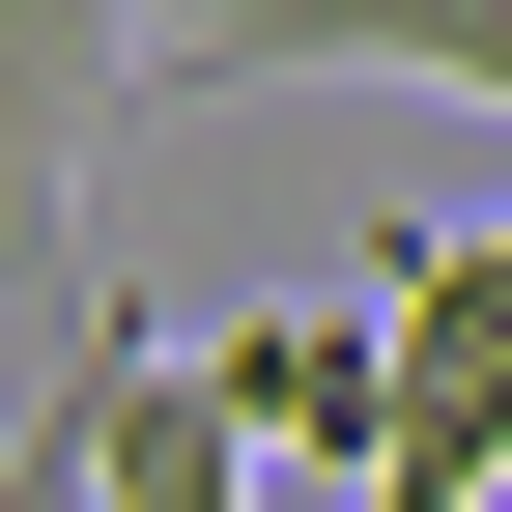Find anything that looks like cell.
Returning <instances> with one entry per match:
<instances>
[{"label": "cell", "instance_id": "1", "mask_svg": "<svg viewBox=\"0 0 512 512\" xmlns=\"http://www.w3.org/2000/svg\"><path fill=\"white\" fill-rule=\"evenodd\" d=\"M171 86V0H0V313H86V143Z\"/></svg>", "mask_w": 512, "mask_h": 512}, {"label": "cell", "instance_id": "2", "mask_svg": "<svg viewBox=\"0 0 512 512\" xmlns=\"http://www.w3.org/2000/svg\"><path fill=\"white\" fill-rule=\"evenodd\" d=\"M370 313H399L370 512H512V228H370Z\"/></svg>", "mask_w": 512, "mask_h": 512}, {"label": "cell", "instance_id": "3", "mask_svg": "<svg viewBox=\"0 0 512 512\" xmlns=\"http://www.w3.org/2000/svg\"><path fill=\"white\" fill-rule=\"evenodd\" d=\"M285 456H256L228 342H86L57 370V512H256Z\"/></svg>", "mask_w": 512, "mask_h": 512}, {"label": "cell", "instance_id": "4", "mask_svg": "<svg viewBox=\"0 0 512 512\" xmlns=\"http://www.w3.org/2000/svg\"><path fill=\"white\" fill-rule=\"evenodd\" d=\"M171 86H484L512 114V0H171Z\"/></svg>", "mask_w": 512, "mask_h": 512}, {"label": "cell", "instance_id": "5", "mask_svg": "<svg viewBox=\"0 0 512 512\" xmlns=\"http://www.w3.org/2000/svg\"><path fill=\"white\" fill-rule=\"evenodd\" d=\"M228 399H256V456L313 512H370V456H399V313H370V256L285 285V313H228Z\"/></svg>", "mask_w": 512, "mask_h": 512}]
</instances>
